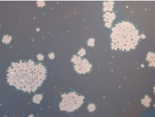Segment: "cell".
<instances>
[{"label":"cell","mask_w":155,"mask_h":117,"mask_svg":"<svg viewBox=\"0 0 155 117\" xmlns=\"http://www.w3.org/2000/svg\"><path fill=\"white\" fill-rule=\"evenodd\" d=\"M46 67L29 60L18 61L11 64L7 70V80L18 90L26 93L36 91L45 80Z\"/></svg>","instance_id":"cell-1"},{"label":"cell","mask_w":155,"mask_h":117,"mask_svg":"<svg viewBox=\"0 0 155 117\" xmlns=\"http://www.w3.org/2000/svg\"><path fill=\"white\" fill-rule=\"evenodd\" d=\"M110 37L112 49L122 51L135 49L141 39L137 27L128 20L116 23L111 29Z\"/></svg>","instance_id":"cell-2"},{"label":"cell","mask_w":155,"mask_h":117,"mask_svg":"<svg viewBox=\"0 0 155 117\" xmlns=\"http://www.w3.org/2000/svg\"><path fill=\"white\" fill-rule=\"evenodd\" d=\"M84 97L75 92L68 93L62 96V100L60 103L61 110L67 112H72L78 109L84 102Z\"/></svg>","instance_id":"cell-3"},{"label":"cell","mask_w":155,"mask_h":117,"mask_svg":"<svg viewBox=\"0 0 155 117\" xmlns=\"http://www.w3.org/2000/svg\"><path fill=\"white\" fill-rule=\"evenodd\" d=\"M72 61L74 63L75 70L79 73H86L90 71L91 65L87 60L74 56L72 58Z\"/></svg>","instance_id":"cell-4"}]
</instances>
